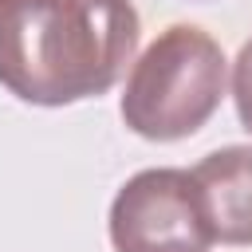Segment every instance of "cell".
I'll use <instances>...</instances> for the list:
<instances>
[{
  "instance_id": "obj_1",
  "label": "cell",
  "mask_w": 252,
  "mask_h": 252,
  "mask_svg": "<svg viewBox=\"0 0 252 252\" xmlns=\"http://www.w3.org/2000/svg\"><path fill=\"white\" fill-rule=\"evenodd\" d=\"M130 0H0V87L32 106L106 94L138 51Z\"/></svg>"
},
{
  "instance_id": "obj_2",
  "label": "cell",
  "mask_w": 252,
  "mask_h": 252,
  "mask_svg": "<svg viewBox=\"0 0 252 252\" xmlns=\"http://www.w3.org/2000/svg\"><path fill=\"white\" fill-rule=\"evenodd\" d=\"M224 87L228 59L220 43L193 24H173L134 63L118 110L138 138L177 142L217 114Z\"/></svg>"
},
{
  "instance_id": "obj_3",
  "label": "cell",
  "mask_w": 252,
  "mask_h": 252,
  "mask_svg": "<svg viewBox=\"0 0 252 252\" xmlns=\"http://www.w3.org/2000/svg\"><path fill=\"white\" fill-rule=\"evenodd\" d=\"M114 252H209L213 228L201 209L193 173L185 169H142L110 205Z\"/></svg>"
},
{
  "instance_id": "obj_4",
  "label": "cell",
  "mask_w": 252,
  "mask_h": 252,
  "mask_svg": "<svg viewBox=\"0 0 252 252\" xmlns=\"http://www.w3.org/2000/svg\"><path fill=\"white\" fill-rule=\"evenodd\" d=\"M193 185L201 193L213 240L252 244V146L213 150L193 169Z\"/></svg>"
},
{
  "instance_id": "obj_5",
  "label": "cell",
  "mask_w": 252,
  "mask_h": 252,
  "mask_svg": "<svg viewBox=\"0 0 252 252\" xmlns=\"http://www.w3.org/2000/svg\"><path fill=\"white\" fill-rule=\"evenodd\" d=\"M232 102H236L240 126L252 134V39L240 47V55L232 63Z\"/></svg>"
}]
</instances>
